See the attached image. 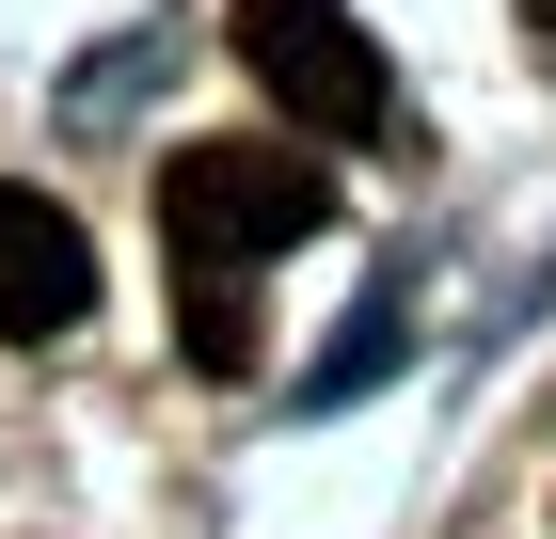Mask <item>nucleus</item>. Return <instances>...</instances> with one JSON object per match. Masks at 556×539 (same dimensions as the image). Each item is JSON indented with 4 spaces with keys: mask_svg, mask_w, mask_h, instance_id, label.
<instances>
[{
    "mask_svg": "<svg viewBox=\"0 0 556 539\" xmlns=\"http://www.w3.org/2000/svg\"><path fill=\"white\" fill-rule=\"evenodd\" d=\"M334 222V175L302 143H175L160 159V254L175 270H255V254L318 239Z\"/></svg>",
    "mask_w": 556,
    "mask_h": 539,
    "instance_id": "obj_1",
    "label": "nucleus"
},
{
    "mask_svg": "<svg viewBox=\"0 0 556 539\" xmlns=\"http://www.w3.org/2000/svg\"><path fill=\"white\" fill-rule=\"evenodd\" d=\"M239 64H255V95L302 143H366L397 112V80H382V48H366L350 0H239Z\"/></svg>",
    "mask_w": 556,
    "mask_h": 539,
    "instance_id": "obj_2",
    "label": "nucleus"
},
{
    "mask_svg": "<svg viewBox=\"0 0 556 539\" xmlns=\"http://www.w3.org/2000/svg\"><path fill=\"white\" fill-rule=\"evenodd\" d=\"M96 318V239L80 207H48V191H16L0 175V349H48V333Z\"/></svg>",
    "mask_w": 556,
    "mask_h": 539,
    "instance_id": "obj_3",
    "label": "nucleus"
},
{
    "mask_svg": "<svg viewBox=\"0 0 556 539\" xmlns=\"http://www.w3.org/2000/svg\"><path fill=\"white\" fill-rule=\"evenodd\" d=\"M175 349L207 381H255L270 365V318H255V270H175Z\"/></svg>",
    "mask_w": 556,
    "mask_h": 539,
    "instance_id": "obj_4",
    "label": "nucleus"
},
{
    "mask_svg": "<svg viewBox=\"0 0 556 539\" xmlns=\"http://www.w3.org/2000/svg\"><path fill=\"white\" fill-rule=\"evenodd\" d=\"M525 33H541V64H556V0H525Z\"/></svg>",
    "mask_w": 556,
    "mask_h": 539,
    "instance_id": "obj_5",
    "label": "nucleus"
}]
</instances>
